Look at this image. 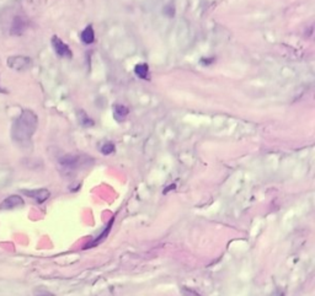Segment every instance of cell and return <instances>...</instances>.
<instances>
[{
  "instance_id": "1",
  "label": "cell",
  "mask_w": 315,
  "mask_h": 296,
  "mask_svg": "<svg viewBox=\"0 0 315 296\" xmlns=\"http://www.w3.org/2000/svg\"><path fill=\"white\" fill-rule=\"evenodd\" d=\"M38 119L37 116L33 113L30 109H25L21 112V114L17 117L16 120L12 125L11 135L15 143L19 145H27L31 141V138L35 134L36 129H37Z\"/></svg>"
},
{
  "instance_id": "2",
  "label": "cell",
  "mask_w": 315,
  "mask_h": 296,
  "mask_svg": "<svg viewBox=\"0 0 315 296\" xmlns=\"http://www.w3.org/2000/svg\"><path fill=\"white\" fill-rule=\"evenodd\" d=\"M90 159V156H85V158H81L79 155H67L63 156L59 160V169L62 170L64 174L70 175L73 172H77L80 167H88V162Z\"/></svg>"
},
{
  "instance_id": "3",
  "label": "cell",
  "mask_w": 315,
  "mask_h": 296,
  "mask_svg": "<svg viewBox=\"0 0 315 296\" xmlns=\"http://www.w3.org/2000/svg\"><path fill=\"white\" fill-rule=\"evenodd\" d=\"M52 46H53L54 52H56L59 57H62V58H72L73 57L69 46L60 40L58 36H53V37H52Z\"/></svg>"
},
{
  "instance_id": "4",
  "label": "cell",
  "mask_w": 315,
  "mask_h": 296,
  "mask_svg": "<svg viewBox=\"0 0 315 296\" xmlns=\"http://www.w3.org/2000/svg\"><path fill=\"white\" fill-rule=\"evenodd\" d=\"M7 65H9L11 69L15 70H25L32 65V62L28 57H22V56H16V57H10L7 59Z\"/></svg>"
},
{
  "instance_id": "5",
  "label": "cell",
  "mask_w": 315,
  "mask_h": 296,
  "mask_svg": "<svg viewBox=\"0 0 315 296\" xmlns=\"http://www.w3.org/2000/svg\"><path fill=\"white\" fill-rule=\"evenodd\" d=\"M23 205V199L20 196H10L0 203V210H10V209L20 208Z\"/></svg>"
},
{
  "instance_id": "6",
  "label": "cell",
  "mask_w": 315,
  "mask_h": 296,
  "mask_svg": "<svg viewBox=\"0 0 315 296\" xmlns=\"http://www.w3.org/2000/svg\"><path fill=\"white\" fill-rule=\"evenodd\" d=\"M23 195L27 196V197L35 199L37 203H43L47 199L49 198L51 193L46 188H41V190H32V191H22Z\"/></svg>"
},
{
  "instance_id": "7",
  "label": "cell",
  "mask_w": 315,
  "mask_h": 296,
  "mask_svg": "<svg viewBox=\"0 0 315 296\" xmlns=\"http://www.w3.org/2000/svg\"><path fill=\"white\" fill-rule=\"evenodd\" d=\"M114 220H115V217H112L111 220H110V222H109V225H107L106 226V229L104 230V231H102V234L100 235V236L98 237V238H95V240L93 241V242L91 243H88V245L85 246V247L84 248H89V247H95V246H98L99 243H101L102 241H105L106 240V237H107V235H109V232L111 231V227H112V224H114Z\"/></svg>"
},
{
  "instance_id": "8",
  "label": "cell",
  "mask_w": 315,
  "mask_h": 296,
  "mask_svg": "<svg viewBox=\"0 0 315 296\" xmlns=\"http://www.w3.org/2000/svg\"><path fill=\"white\" fill-rule=\"evenodd\" d=\"M130 113V109L123 104H115L114 106V116L117 120H123Z\"/></svg>"
},
{
  "instance_id": "9",
  "label": "cell",
  "mask_w": 315,
  "mask_h": 296,
  "mask_svg": "<svg viewBox=\"0 0 315 296\" xmlns=\"http://www.w3.org/2000/svg\"><path fill=\"white\" fill-rule=\"evenodd\" d=\"M80 37H81V41H83L85 44L93 43L94 40H95V32H94V30H93V26H88V27L81 32Z\"/></svg>"
},
{
  "instance_id": "10",
  "label": "cell",
  "mask_w": 315,
  "mask_h": 296,
  "mask_svg": "<svg viewBox=\"0 0 315 296\" xmlns=\"http://www.w3.org/2000/svg\"><path fill=\"white\" fill-rule=\"evenodd\" d=\"M25 28H26L25 21L21 20L20 17L14 19V22H12V27H11L12 35H21V33L25 31Z\"/></svg>"
},
{
  "instance_id": "11",
  "label": "cell",
  "mask_w": 315,
  "mask_h": 296,
  "mask_svg": "<svg viewBox=\"0 0 315 296\" xmlns=\"http://www.w3.org/2000/svg\"><path fill=\"white\" fill-rule=\"evenodd\" d=\"M135 72H136V74L141 78V79L147 80V78H148V73H149V67L146 64V63H142V64L136 65Z\"/></svg>"
},
{
  "instance_id": "12",
  "label": "cell",
  "mask_w": 315,
  "mask_h": 296,
  "mask_svg": "<svg viewBox=\"0 0 315 296\" xmlns=\"http://www.w3.org/2000/svg\"><path fill=\"white\" fill-rule=\"evenodd\" d=\"M115 151V144L114 143H105L104 145L101 146V153L104 154V155H110V154H112Z\"/></svg>"
},
{
  "instance_id": "13",
  "label": "cell",
  "mask_w": 315,
  "mask_h": 296,
  "mask_svg": "<svg viewBox=\"0 0 315 296\" xmlns=\"http://www.w3.org/2000/svg\"><path fill=\"white\" fill-rule=\"evenodd\" d=\"M80 114H81V116H83V117H81V118H80V123L84 125V127H89V125H94L93 120L89 118V117L86 116V114L84 113L83 111L80 112Z\"/></svg>"
},
{
  "instance_id": "14",
  "label": "cell",
  "mask_w": 315,
  "mask_h": 296,
  "mask_svg": "<svg viewBox=\"0 0 315 296\" xmlns=\"http://www.w3.org/2000/svg\"><path fill=\"white\" fill-rule=\"evenodd\" d=\"M181 293H182V296H202L193 289H190V288H182Z\"/></svg>"
},
{
  "instance_id": "15",
  "label": "cell",
  "mask_w": 315,
  "mask_h": 296,
  "mask_svg": "<svg viewBox=\"0 0 315 296\" xmlns=\"http://www.w3.org/2000/svg\"><path fill=\"white\" fill-rule=\"evenodd\" d=\"M35 296H54L52 293L47 292V290L44 289H37L35 292Z\"/></svg>"
},
{
  "instance_id": "16",
  "label": "cell",
  "mask_w": 315,
  "mask_h": 296,
  "mask_svg": "<svg viewBox=\"0 0 315 296\" xmlns=\"http://www.w3.org/2000/svg\"><path fill=\"white\" fill-rule=\"evenodd\" d=\"M271 296H286V295H285V293H283L281 289H276L275 292H274V294H272Z\"/></svg>"
}]
</instances>
